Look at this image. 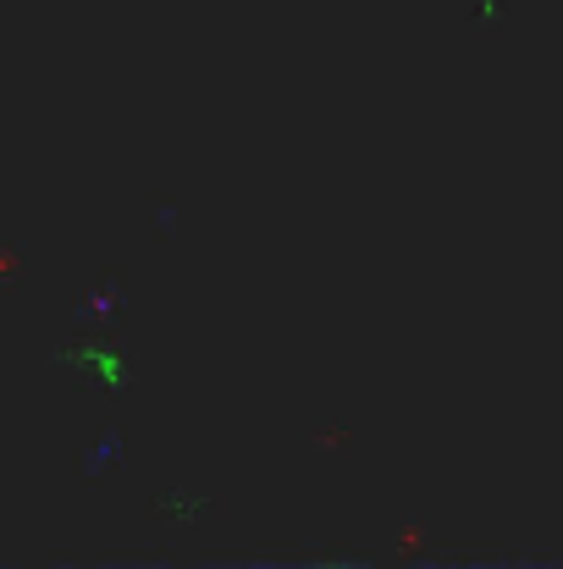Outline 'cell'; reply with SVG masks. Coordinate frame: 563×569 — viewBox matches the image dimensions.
I'll list each match as a JSON object with an SVG mask.
<instances>
[{"instance_id":"3","label":"cell","mask_w":563,"mask_h":569,"mask_svg":"<svg viewBox=\"0 0 563 569\" xmlns=\"http://www.w3.org/2000/svg\"><path fill=\"white\" fill-rule=\"evenodd\" d=\"M117 448H122V437L111 431V437H105V442L94 448V459H89V470H100V465H111V459H117Z\"/></svg>"},{"instance_id":"2","label":"cell","mask_w":563,"mask_h":569,"mask_svg":"<svg viewBox=\"0 0 563 569\" xmlns=\"http://www.w3.org/2000/svg\"><path fill=\"white\" fill-rule=\"evenodd\" d=\"M199 509H204V503H199L193 492H167V498H161V515H178V520L199 515Z\"/></svg>"},{"instance_id":"1","label":"cell","mask_w":563,"mask_h":569,"mask_svg":"<svg viewBox=\"0 0 563 569\" xmlns=\"http://www.w3.org/2000/svg\"><path fill=\"white\" fill-rule=\"evenodd\" d=\"M61 360H83L94 377H105V381H122V366H128V360H122V355H111V349H67Z\"/></svg>"}]
</instances>
